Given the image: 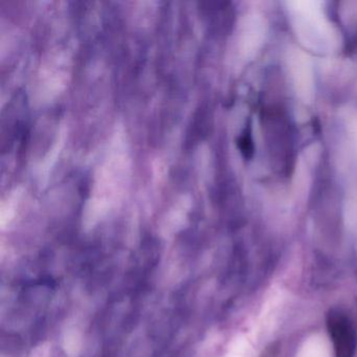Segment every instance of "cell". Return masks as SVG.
<instances>
[{
  "mask_svg": "<svg viewBox=\"0 0 357 357\" xmlns=\"http://www.w3.org/2000/svg\"><path fill=\"white\" fill-rule=\"evenodd\" d=\"M326 324L335 357H354L356 332L349 317L342 311L332 309L328 312Z\"/></svg>",
  "mask_w": 357,
  "mask_h": 357,
  "instance_id": "cell-1",
  "label": "cell"
}]
</instances>
